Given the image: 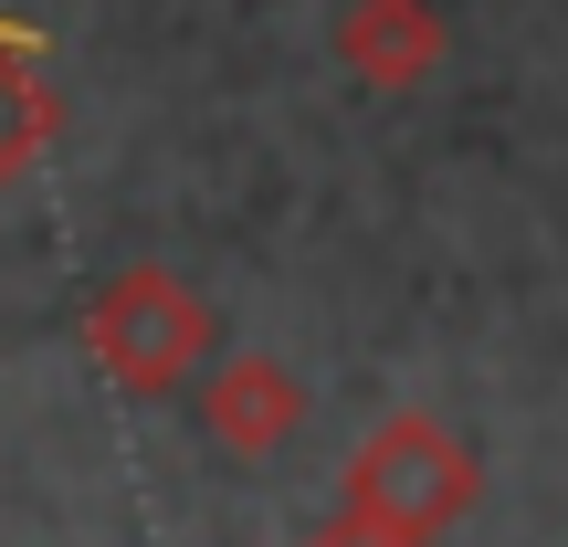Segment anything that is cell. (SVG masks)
<instances>
[{
  "mask_svg": "<svg viewBox=\"0 0 568 547\" xmlns=\"http://www.w3.org/2000/svg\"><path fill=\"white\" fill-rule=\"evenodd\" d=\"M95 347L126 368V379H169V368L201 347V305H190L169 274H126L116 295L95 305Z\"/></svg>",
  "mask_w": 568,
  "mask_h": 547,
  "instance_id": "1",
  "label": "cell"
},
{
  "mask_svg": "<svg viewBox=\"0 0 568 547\" xmlns=\"http://www.w3.org/2000/svg\"><path fill=\"white\" fill-rule=\"evenodd\" d=\"M337 53L358 63V74H379V84H410L432 53H443V21H432L422 0H347Z\"/></svg>",
  "mask_w": 568,
  "mask_h": 547,
  "instance_id": "2",
  "label": "cell"
},
{
  "mask_svg": "<svg viewBox=\"0 0 568 547\" xmlns=\"http://www.w3.org/2000/svg\"><path fill=\"white\" fill-rule=\"evenodd\" d=\"M42 138H53V105H42V84L21 74V63H0V169H21Z\"/></svg>",
  "mask_w": 568,
  "mask_h": 547,
  "instance_id": "3",
  "label": "cell"
}]
</instances>
